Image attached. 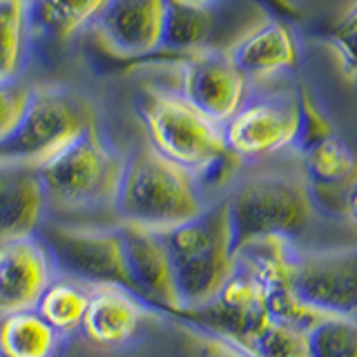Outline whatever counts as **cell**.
Listing matches in <instances>:
<instances>
[{
    "mask_svg": "<svg viewBox=\"0 0 357 357\" xmlns=\"http://www.w3.org/2000/svg\"><path fill=\"white\" fill-rule=\"evenodd\" d=\"M139 116L148 145L195 174L201 185L226 181L241 161L230 152L223 126L201 114L181 94L145 92L139 100Z\"/></svg>",
    "mask_w": 357,
    "mask_h": 357,
    "instance_id": "6da1fadb",
    "label": "cell"
},
{
    "mask_svg": "<svg viewBox=\"0 0 357 357\" xmlns=\"http://www.w3.org/2000/svg\"><path fill=\"white\" fill-rule=\"evenodd\" d=\"M204 210V185L199 178L152 145H141L126 156L114 199L119 223L163 232L199 217Z\"/></svg>",
    "mask_w": 357,
    "mask_h": 357,
    "instance_id": "7a4b0ae2",
    "label": "cell"
},
{
    "mask_svg": "<svg viewBox=\"0 0 357 357\" xmlns=\"http://www.w3.org/2000/svg\"><path fill=\"white\" fill-rule=\"evenodd\" d=\"M161 234L170 252L178 306L208 304L237 271V250L226 201Z\"/></svg>",
    "mask_w": 357,
    "mask_h": 357,
    "instance_id": "3957f363",
    "label": "cell"
},
{
    "mask_svg": "<svg viewBox=\"0 0 357 357\" xmlns=\"http://www.w3.org/2000/svg\"><path fill=\"white\" fill-rule=\"evenodd\" d=\"M123 156L98 126L83 132L50 161L36 167L47 210L83 215L109 208L114 212V199L121 181Z\"/></svg>",
    "mask_w": 357,
    "mask_h": 357,
    "instance_id": "277c9868",
    "label": "cell"
},
{
    "mask_svg": "<svg viewBox=\"0 0 357 357\" xmlns=\"http://www.w3.org/2000/svg\"><path fill=\"white\" fill-rule=\"evenodd\" d=\"M234 250L259 239H293L306 230L312 215V197L306 178L295 174H259L243 181L226 199Z\"/></svg>",
    "mask_w": 357,
    "mask_h": 357,
    "instance_id": "5b68a950",
    "label": "cell"
},
{
    "mask_svg": "<svg viewBox=\"0 0 357 357\" xmlns=\"http://www.w3.org/2000/svg\"><path fill=\"white\" fill-rule=\"evenodd\" d=\"M94 126L85 96L67 87H33L18 128L0 143V161L38 167Z\"/></svg>",
    "mask_w": 357,
    "mask_h": 357,
    "instance_id": "8992f818",
    "label": "cell"
},
{
    "mask_svg": "<svg viewBox=\"0 0 357 357\" xmlns=\"http://www.w3.org/2000/svg\"><path fill=\"white\" fill-rule=\"evenodd\" d=\"M36 232L52 252L61 275L74 277L87 286H121L134 293L119 226L43 221Z\"/></svg>",
    "mask_w": 357,
    "mask_h": 357,
    "instance_id": "52a82bcc",
    "label": "cell"
},
{
    "mask_svg": "<svg viewBox=\"0 0 357 357\" xmlns=\"http://www.w3.org/2000/svg\"><path fill=\"white\" fill-rule=\"evenodd\" d=\"M161 315L172 317L183 326L226 340L248 355L255 340L271 321L264 286L255 277V273L239 261L228 284L208 304L167 308Z\"/></svg>",
    "mask_w": 357,
    "mask_h": 357,
    "instance_id": "ba28073f",
    "label": "cell"
},
{
    "mask_svg": "<svg viewBox=\"0 0 357 357\" xmlns=\"http://www.w3.org/2000/svg\"><path fill=\"white\" fill-rule=\"evenodd\" d=\"M299 134V94L248 96L241 109L223 123V137L239 159H264L295 148Z\"/></svg>",
    "mask_w": 357,
    "mask_h": 357,
    "instance_id": "9c48e42d",
    "label": "cell"
},
{
    "mask_svg": "<svg viewBox=\"0 0 357 357\" xmlns=\"http://www.w3.org/2000/svg\"><path fill=\"white\" fill-rule=\"evenodd\" d=\"M181 94L201 114L228 123L248 100V78L232 63L228 52L199 50L188 56L178 72Z\"/></svg>",
    "mask_w": 357,
    "mask_h": 357,
    "instance_id": "30bf717a",
    "label": "cell"
},
{
    "mask_svg": "<svg viewBox=\"0 0 357 357\" xmlns=\"http://www.w3.org/2000/svg\"><path fill=\"white\" fill-rule=\"evenodd\" d=\"M293 284L319 315H357V248L295 257Z\"/></svg>",
    "mask_w": 357,
    "mask_h": 357,
    "instance_id": "8fae6325",
    "label": "cell"
},
{
    "mask_svg": "<svg viewBox=\"0 0 357 357\" xmlns=\"http://www.w3.org/2000/svg\"><path fill=\"white\" fill-rule=\"evenodd\" d=\"M56 275L52 252L38 232L0 239V317L36 308Z\"/></svg>",
    "mask_w": 357,
    "mask_h": 357,
    "instance_id": "7c38bea8",
    "label": "cell"
},
{
    "mask_svg": "<svg viewBox=\"0 0 357 357\" xmlns=\"http://www.w3.org/2000/svg\"><path fill=\"white\" fill-rule=\"evenodd\" d=\"M119 230L134 293L156 315H161L167 308H176L178 295L174 286L172 261L161 230L132 226V223H119Z\"/></svg>",
    "mask_w": 357,
    "mask_h": 357,
    "instance_id": "4fadbf2b",
    "label": "cell"
},
{
    "mask_svg": "<svg viewBox=\"0 0 357 357\" xmlns=\"http://www.w3.org/2000/svg\"><path fill=\"white\" fill-rule=\"evenodd\" d=\"M150 315L156 312L132 290L121 286H92L81 335L92 349L121 351L139 337Z\"/></svg>",
    "mask_w": 357,
    "mask_h": 357,
    "instance_id": "5bb4252c",
    "label": "cell"
},
{
    "mask_svg": "<svg viewBox=\"0 0 357 357\" xmlns=\"http://www.w3.org/2000/svg\"><path fill=\"white\" fill-rule=\"evenodd\" d=\"M165 0H109L94 31L116 56H145L161 47Z\"/></svg>",
    "mask_w": 357,
    "mask_h": 357,
    "instance_id": "9a60e30c",
    "label": "cell"
},
{
    "mask_svg": "<svg viewBox=\"0 0 357 357\" xmlns=\"http://www.w3.org/2000/svg\"><path fill=\"white\" fill-rule=\"evenodd\" d=\"M228 56L248 81H268L293 72L301 61V47L288 22L271 18L245 31Z\"/></svg>",
    "mask_w": 357,
    "mask_h": 357,
    "instance_id": "2e32d148",
    "label": "cell"
},
{
    "mask_svg": "<svg viewBox=\"0 0 357 357\" xmlns=\"http://www.w3.org/2000/svg\"><path fill=\"white\" fill-rule=\"evenodd\" d=\"M301 156L312 204L331 212H344L346 195L357 181V152L342 137L331 134Z\"/></svg>",
    "mask_w": 357,
    "mask_h": 357,
    "instance_id": "e0dca14e",
    "label": "cell"
},
{
    "mask_svg": "<svg viewBox=\"0 0 357 357\" xmlns=\"http://www.w3.org/2000/svg\"><path fill=\"white\" fill-rule=\"evenodd\" d=\"M45 212L47 199L36 167L0 161V239L33 234Z\"/></svg>",
    "mask_w": 357,
    "mask_h": 357,
    "instance_id": "ac0fdd59",
    "label": "cell"
},
{
    "mask_svg": "<svg viewBox=\"0 0 357 357\" xmlns=\"http://www.w3.org/2000/svg\"><path fill=\"white\" fill-rule=\"evenodd\" d=\"M109 0H29L31 31L67 43L94 22L105 11Z\"/></svg>",
    "mask_w": 357,
    "mask_h": 357,
    "instance_id": "d6986e66",
    "label": "cell"
},
{
    "mask_svg": "<svg viewBox=\"0 0 357 357\" xmlns=\"http://www.w3.org/2000/svg\"><path fill=\"white\" fill-rule=\"evenodd\" d=\"M63 340L36 308L0 317V357H59Z\"/></svg>",
    "mask_w": 357,
    "mask_h": 357,
    "instance_id": "ffe728a7",
    "label": "cell"
},
{
    "mask_svg": "<svg viewBox=\"0 0 357 357\" xmlns=\"http://www.w3.org/2000/svg\"><path fill=\"white\" fill-rule=\"evenodd\" d=\"M89 293H92V286L59 273L40 295L36 312L61 337H72V335L81 333Z\"/></svg>",
    "mask_w": 357,
    "mask_h": 357,
    "instance_id": "44dd1931",
    "label": "cell"
},
{
    "mask_svg": "<svg viewBox=\"0 0 357 357\" xmlns=\"http://www.w3.org/2000/svg\"><path fill=\"white\" fill-rule=\"evenodd\" d=\"M217 18L212 5H197L188 0H165V25L161 47L174 52L206 50Z\"/></svg>",
    "mask_w": 357,
    "mask_h": 357,
    "instance_id": "7402d4cb",
    "label": "cell"
},
{
    "mask_svg": "<svg viewBox=\"0 0 357 357\" xmlns=\"http://www.w3.org/2000/svg\"><path fill=\"white\" fill-rule=\"evenodd\" d=\"M31 33L27 0H0V81L20 78Z\"/></svg>",
    "mask_w": 357,
    "mask_h": 357,
    "instance_id": "603a6c76",
    "label": "cell"
},
{
    "mask_svg": "<svg viewBox=\"0 0 357 357\" xmlns=\"http://www.w3.org/2000/svg\"><path fill=\"white\" fill-rule=\"evenodd\" d=\"M306 333L310 357H357L355 317L324 315Z\"/></svg>",
    "mask_w": 357,
    "mask_h": 357,
    "instance_id": "cb8c5ba5",
    "label": "cell"
},
{
    "mask_svg": "<svg viewBox=\"0 0 357 357\" xmlns=\"http://www.w3.org/2000/svg\"><path fill=\"white\" fill-rule=\"evenodd\" d=\"M250 357H310L306 328L271 319L255 340Z\"/></svg>",
    "mask_w": 357,
    "mask_h": 357,
    "instance_id": "d4e9b609",
    "label": "cell"
},
{
    "mask_svg": "<svg viewBox=\"0 0 357 357\" xmlns=\"http://www.w3.org/2000/svg\"><path fill=\"white\" fill-rule=\"evenodd\" d=\"M31 89L20 78L14 81H0V143L18 128V123L29 105Z\"/></svg>",
    "mask_w": 357,
    "mask_h": 357,
    "instance_id": "484cf974",
    "label": "cell"
},
{
    "mask_svg": "<svg viewBox=\"0 0 357 357\" xmlns=\"http://www.w3.org/2000/svg\"><path fill=\"white\" fill-rule=\"evenodd\" d=\"M335 134L331 121L319 112L315 105V100L310 98L308 89L301 87L299 89V134H297V143L295 148L299 152H306L310 145L319 143L321 139Z\"/></svg>",
    "mask_w": 357,
    "mask_h": 357,
    "instance_id": "4316f807",
    "label": "cell"
},
{
    "mask_svg": "<svg viewBox=\"0 0 357 357\" xmlns=\"http://www.w3.org/2000/svg\"><path fill=\"white\" fill-rule=\"evenodd\" d=\"M178 326H181L183 340L176 349V357H250L245 351L226 340L215 337V335L201 333L197 328L183 326V324Z\"/></svg>",
    "mask_w": 357,
    "mask_h": 357,
    "instance_id": "83f0119b",
    "label": "cell"
},
{
    "mask_svg": "<svg viewBox=\"0 0 357 357\" xmlns=\"http://www.w3.org/2000/svg\"><path fill=\"white\" fill-rule=\"evenodd\" d=\"M331 47L337 56L342 72L357 83V27H340L331 36Z\"/></svg>",
    "mask_w": 357,
    "mask_h": 357,
    "instance_id": "f1b7e54d",
    "label": "cell"
},
{
    "mask_svg": "<svg viewBox=\"0 0 357 357\" xmlns=\"http://www.w3.org/2000/svg\"><path fill=\"white\" fill-rule=\"evenodd\" d=\"M344 212L349 215V219L353 223H357V181L351 185L349 195H346V208H344Z\"/></svg>",
    "mask_w": 357,
    "mask_h": 357,
    "instance_id": "f546056e",
    "label": "cell"
},
{
    "mask_svg": "<svg viewBox=\"0 0 357 357\" xmlns=\"http://www.w3.org/2000/svg\"><path fill=\"white\" fill-rule=\"evenodd\" d=\"M340 27H357V0H355V5L349 9V14L344 16L342 20V25Z\"/></svg>",
    "mask_w": 357,
    "mask_h": 357,
    "instance_id": "4dcf8cb0",
    "label": "cell"
},
{
    "mask_svg": "<svg viewBox=\"0 0 357 357\" xmlns=\"http://www.w3.org/2000/svg\"><path fill=\"white\" fill-rule=\"evenodd\" d=\"M188 3H197V5H212L215 0H188Z\"/></svg>",
    "mask_w": 357,
    "mask_h": 357,
    "instance_id": "1f68e13d",
    "label": "cell"
},
{
    "mask_svg": "<svg viewBox=\"0 0 357 357\" xmlns=\"http://www.w3.org/2000/svg\"><path fill=\"white\" fill-rule=\"evenodd\" d=\"M27 3H29V0H27Z\"/></svg>",
    "mask_w": 357,
    "mask_h": 357,
    "instance_id": "d6a6232c",
    "label": "cell"
}]
</instances>
